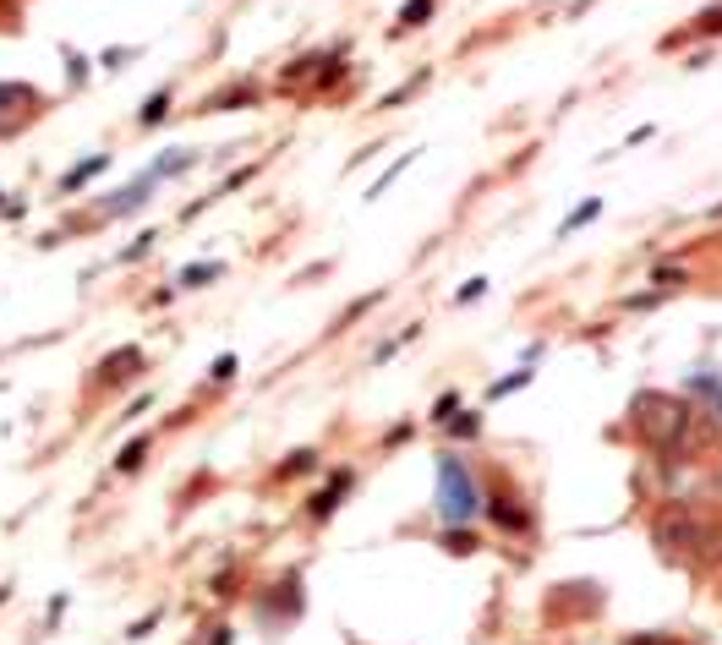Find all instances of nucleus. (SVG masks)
<instances>
[{
	"mask_svg": "<svg viewBox=\"0 0 722 645\" xmlns=\"http://www.w3.org/2000/svg\"><path fill=\"white\" fill-rule=\"evenodd\" d=\"M690 394H712V410H717V421H722V378H717V372H695V378H690Z\"/></svg>",
	"mask_w": 722,
	"mask_h": 645,
	"instance_id": "6e6552de",
	"label": "nucleus"
},
{
	"mask_svg": "<svg viewBox=\"0 0 722 645\" xmlns=\"http://www.w3.org/2000/svg\"><path fill=\"white\" fill-rule=\"evenodd\" d=\"M427 17H433V0H405V11H400V28H422Z\"/></svg>",
	"mask_w": 722,
	"mask_h": 645,
	"instance_id": "9b49d317",
	"label": "nucleus"
},
{
	"mask_svg": "<svg viewBox=\"0 0 722 645\" xmlns=\"http://www.w3.org/2000/svg\"><path fill=\"white\" fill-rule=\"evenodd\" d=\"M301 471H312V449H301L296 460H285V465H279V476H301Z\"/></svg>",
	"mask_w": 722,
	"mask_h": 645,
	"instance_id": "aec40b11",
	"label": "nucleus"
},
{
	"mask_svg": "<svg viewBox=\"0 0 722 645\" xmlns=\"http://www.w3.org/2000/svg\"><path fill=\"white\" fill-rule=\"evenodd\" d=\"M444 427L454 432V438H476V432H482V421H476V416H449Z\"/></svg>",
	"mask_w": 722,
	"mask_h": 645,
	"instance_id": "2eb2a0df",
	"label": "nucleus"
},
{
	"mask_svg": "<svg viewBox=\"0 0 722 645\" xmlns=\"http://www.w3.org/2000/svg\"><path fill=\"white\" fill-rule=\"evenodd\" d=\"M630 421L651 449H673V443L684 438V427H690V400L662 394V389H640L630 400Z\"/></svg>",
	"mask_w": 722,
	"mask_h": 645,
	"instance_id": "f257e3e1",
	"label": "nucleus"
},
{
	"mask_svg": "<svg viewBox=\"0 0 722 645\" xmlns=\"http://www.w3.org/2000/svg\"><path fill=\"white\" fill-rule=\"evenodd\" d=\"M214 378H236V356H219L214 361Z\"/></svg>",
	"mask_w": 722,
	"mask_h": 645,
	"instance_id": "4be33fe9",
	"label": "nucleus"
},
{
	"mask_svg": "<svg viewBox=\"0 0 722 645\" xmlns=\"http://www.w3.org/2000/svg\"><path fill=\"white\" fill-rule=\"evenodd\" d=\"M701 33H722V6H712V11H701Z\"/></svg>",
	"mask_w": 722,
	"mask_h": 645,
	"instance_id": "412c9836",
	"label": "nucleus"
},
{
	"mask_svg": "<svg viewBox=\"0 0 722 645\" xmlns=\"http://www.w3.org/2000/svg\"><path fill=\"white\" fill-rule=\"evenodd\" d=\"M487 509H493V520H498V525H504V531H526V525H531V514H526V509H520V503H509V498H504V492H498V498H493V503H487Z\"/></svg>",
	"mask_w": 722,
	"mask_h": 645,
	"instance_id": "0eeeda50",
	"label": "nucleus"
},
{
	"mask_svg": "<svg viewBox=\"0 0 722 645\" xmlns=\"http://www.w3.org/2000/svg\"><path fill=\"white\" fill-rule=\"evenodd\" d=\"M482 290H487V279H471V285H465V290H460V296H454V301H476V296H482Z\"/></svg>",
	"mask_w": 722,
	"mask_h": 645,
	"instance_id": "5701e85b",
	"label": "nucleus"
},
{
	"mask_svg": "<svg viewBox=\"0 0 722 645\" xmlns=\"http://www.w3.org/2000/svg\"><path fill=\"white\" fill-rule=\"evenodd\" d=\"M39 115V88L28 82H0V132H22Z\"/></svg>",
	"mask_w": 722,
	"mask_h": 645,
	"instance_id": "20e7f679",
	"label": "nucleus"
},
{
	"mask_svg": "<svg viewBox=\"0 0 722 645\" xmlns=\"http://www.w3.org/2000/svg\"><path fill=\"white\" fill-rule=\"evenodd\" d=\"M351 482H356L351 471H334V482L323 487L318 498H312V520H329V514H334V509H340V503H345V492H351Z\"/></svg>",
	"mask_w": 722,
	"mask_h": 645,
	"instance_id": "423d86ee",
	"label": "nucleus"
},
{
	"mask_svg": "<svg viewBox=\"0 0 722 645\" xmlns=\"http://www.w3.org/2000/svg\"><path fill=\"white\" fill-rule=\"evenodd\" d=\"M137 372H143V350H137V345H121V350H110V356H104V367L93 372V383H99V389H115V383L137 378Z\"/></svg>",
	"mask_w": 722,
	"mask_h": 645,
	"instance_id": "39448f33",
	"label": "nucleus"
},
{
	"mask_svg": "<svg viewBox=\"0 0 722 645\" xmlns=\"http://www.w3.org/2000/svg\"><path fill=\"white\" fill-rule=\"evenodd\" d=\"M143 454H148V443L137 438V443H126L121 449V471H132V465H143Z\"/></svg>",
	"mask_w": 722,
	"mask_h": 645,
	"instance_id": "6ab92c4d",
	"label": "nucleus"
},
{
	"mask_svg": "<svg viewBox=\"0 0 722 645\" xmlns=\"http://www.w3.org/2000/svg\"><path fill=\"white\" fill-rule=\"evenodd\" d=\"M454 405H460V400H454V394H444V400H438V410H433V416H438V421H449V416H454Z\"/></svg>",
	"mask_w": 722,
	"mask_h": 645,
	"instance_id": "b1692460",
	"label": "nucleus"
},
{
	"mask_svg": "<svg viewBox=\"0 0 722 645\" xmlns=\"http://www.w3.org/2000/svg\"><path fill=\"white\" fill-rule=\"evenodd\" d=\"M476 482H471V471H465L460 460H454V454H444V460H438V514H444L449 525H465L476 514Z\"/></svg>",
	"mask_w": 722,
	"mask_h": 645,
	"instance_id": "f03ea898",
	"label": "nucleus"
},
{
	"mask_svg": "<svg viewBox=\"0 0 722 645\" xmlns=\"http://www.w3.org/2000/svg\"><path fill=\"white\" fill-rule=\"evenodd\" d=\"M657 542H662V553L695 558L706 542H712V531H706V525H695L690 514H662V520H657Z\"/></svg>",
	"mask_w": 722,
	"mask_h": 645,
	"instance_id": "7ed1b4c3",
	"label": "nucleus"
},
{
	"mask_svg": "<svg viewBox=\"0 0 722 645\" xmlns=\"http://www.w3.org/2000/svg\"><path fill=\"white\" fill-rule=\"evenodd\" d=\"M651 279H657V290H679V285H684V279H690V274H684V268H657V274H651Z\"/></svg>",
	"mask_w": 722,
	"mask_h": 645,
	"instance_id": "a211bd4d",
	"label": "nucleus"
},
{
	"mask_svg": "<svg viewBox=\"0 0 722 645\" xmlns=\"http://www.w3.org/2000/svg\"><path fill=\"white\" fill-rule=\"evenodd\" d=\"M214 274H219V263H197V268H186V274H181V285H208Z\"/></svg>",
	"mask_w": 722,
	"mask_h": 645,
	"instance_id": "f3484780",
	"label": "nucleus"
},
{
	"mask_svg": "<svg viewBox=\"0 0 722 645\" xmlns=\"http://www.w3.org/2000/svg\"><path fill=\"white\" fill-rule=\"evenodd\" d=\"M241 104H252V88H230V93H219V99H208V110H241Z\"/></svg>",
	"mask_w": 722,
	"mask_h": 645,
	"instance_id": "4468645a",
	"label": "nucleus"
},
{
	"mask_svg": "<svg viewBox=\"0 0 722 645\" xmlns=\"http://www.w3.org/2000/svg\"><path fill=\"white\" fill-rule=\"evenodd\" d=\"M531 383V372L520 367V372H509V378H498V383H487V400H504V394H515V389H526Z\"/></svg>",
	"mask_w": 722,
	"mask_h": 645,
	"instance_id": "9d476101",
	"label": "nucleus"
},
{
	"mask_svg": "<svg viewBox=\"0 0 722 645\" xmlns=\"http://www.w3.org/2000/svg\"><path fill=\"white\" fill-rule=\"evenodd\" d=\"M597 214H602V203H597V197H591V203H580L575 214H569L564 225H558V236H575V230H580V225H591V219H597Z\"/></svg>",
	"mask_w": 722,
	"mask_h": 645,
	"instance_id": "1a4fd4ad",
	"label": "nucleus"
},
{
	"mask_svg": "<svg viewBox=\"0 0 722 645\" xmlns=\"http://www.w3.org/2000/svg\"><path fill=\"white\" fill-rule=\"evenodd\" d=\"M444 547H449V553H476V536L465 531V525H449V531H444Z\"/></svg>",
	"mask_w": 722,
	"mask_h": 645,
	"instance_id": "f8f14e48",
	"label": "nucleus"
},
{
	"mask_svg": "<svg viewBox=\"0 0 722 645\" xmlns=\"http://www.w3.org/2000/svg\"><path fill=\"white\" fill-rule=\"evenodd\" d=\"M104 164H110V159H104V154H93V159H83V164H77V170H72V175H66V181H61V186H66V192H72V186H83V181H88V175H93V170H104Z\"/></svg>",
	"mask_w": 722,
	"mask_h": 645,
	"instance_id": "ddd939ff",
	"label": "nucleus"
},
{
	"mask_svg": "<svg viewBox=\"0 0 722 645\" xmlns=\"http://www.w3.org/2000/svg\"><path fill=\"white\" fill-rule=\"evenodd\" d=\"M165 110H170V93H154V99H148V110H143V126L165 121Z\"/></svg>",
	"mask_w": 722,
	"mask_h": 645,
	"instance_id": "dca6fc26",
	"label": "nucleus"
}]
</instances>
